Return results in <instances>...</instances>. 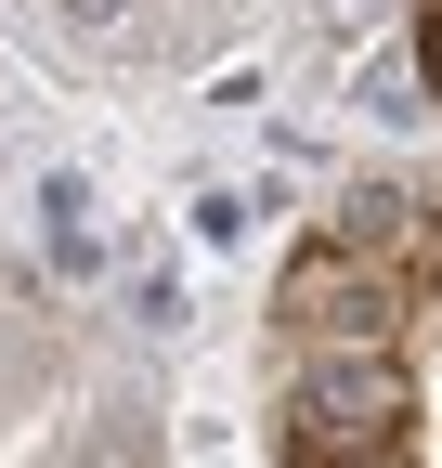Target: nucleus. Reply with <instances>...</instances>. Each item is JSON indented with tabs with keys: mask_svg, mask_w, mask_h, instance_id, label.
Segmentation results:
<instances>
[{
	"mask_svg": "<svg viewBox=\"0 0 442 468\" xmlns=\"http://www.w3.org/2000/svg\"><path fill=\"white\" fill-rule=\"evenodd\" d=\"M287 313L312 351H391V325H404V261H364V248H339V234H312V248L287 261Z\"/></svg>",
	"mask_w": 442,
	"mask_h": 468,
	"instance_id": "nucleus-2",
	"label": "nucleus"
},
{
	"mask_svg": "<svg viewBox=\"0 0 442 468\" xmlns=\"http://www.w3.org/2000/svg\"><path fill=\"white\" fill-rule=\"evenodd\" d=\"M404 430H416V390H404L391 351H312L300 390H287L300 468H404Z\"/></svg>",
	"mask_w": 442,
	"mask_h": 468,
	"instance_id": "nucleus-1",
	"label": "nucleus"
},
{
	"mask_svg": "<svg viewBox=\"0 0 442 468\" xmlns=\"http://www.w3.org/2000/svg\"><path fill=\"white\" fill-rule=\"evenodd\" d=\"M416 52H429V79H442V14H429V39H416Z\"/></svg>",
	"mask_w": 442,
	"mask_h": 468,
	"instance_id": "nucleus-3",
	"label": "nucleus"
}]
</instances>
